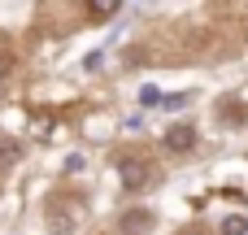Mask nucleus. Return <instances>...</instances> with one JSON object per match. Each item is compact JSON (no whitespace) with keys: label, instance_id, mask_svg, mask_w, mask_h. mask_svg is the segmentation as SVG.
<instances>
[{"label":"nucleus","instance_id":"nucleus-4","mask_svg":"<svg viewBox=\"0 0 248 235\" xmlns=\"http://www.w3.org/2000/svg\"><path fill=\"white\" fill-rule=\"evenodd\" d=\"M148 227H153V214H144V209H135V214L118 218V231H122V235H144Z\"/></svg>","mask_w":248,"mask_h":235},{"label":"nucleus","instance_id":"nucleus-2","mask_svg":"<svg viewBox=\"0 0 248 235\" xmlns=\"http://www.w3.org/2000/svg\"><path fill=\"white\" fill-rule=\"evenodd\" d=\"M74 222H78V205H74V201H57V205H48V231H52V235H70V231H74Z\"/></svg>","mask_w":248,"mask_h":235},{"label":"nucleus","instance_id":"nucleus-8","mask_svg":"<svg viewBox=\"0 0 248 235\" xmlns=\"http://www.w3.org/2000/svg\"><path fill=\"white\" fill-rule=\"evenodd\" d=\"M161 105H166V109H183V105H187V92H174V96H161Z\"/></svg>","mask_w":248,"mask_h":235},{"label":"nucleus","instance_id":"nucleus-9","mask_svg":"<svg viewBox=\"0 0 248 235\" xmlns=\"http://www.w3.org/2000/svg\"><path fill=\"white\" fill-rule=\"evenodd\" d=\"M192 235H205V231H192Z\"/></svg>","mask_w":248,"mask_h":235},{"label":"nucleus","instance_id":"nucleus-1","mask_svg":"<svg viewBox=\"0 0 248 235\" xmlns=\"http://www.w3.org/2000/svg\"><path fill=\"white\" fill-rule=\"evenodd\" d=\"M118 179H122L126 192H140V188L153 179V166H148L144 157H118Z\"/></svg>","mask_w":248,"mask_h":235},{"label":"nucleus","instance_id":"nucleus-3","mask_svg":"<svg viewBox=\"0 0 248 235\" xmlns=\"http://www.w3.org/2000/svg\"><path fill=\"white\" fill-rule=\"evenodd\" d=\"M166 148L170 153H192L196 148V131L192 126H170L166 131Z\"/></svg>","mask_w":248,"mask_h":235},{"label":"nucleus","instance_id":"nucleus-6","mask_svg":"<svg viewBox=\"0 0 248 235\" xmlns=\"http://www.w3.org/2000/svg\"><path fill=\"white\" fill-rule=\"evenodd\" d=\"M244 231H248L244 218H227V222H222V235H244Z\"/></svg>","mask_w":248,"mask_h":235},{"label":"nucleus","instance_id":"nucleus-5","mask_svg":"<svg viewBox=\"0 0 248 235\" xmlns=\"http://www.w3.org/2000/svg\"><path fill=\"white\" fill-rule=\"evenodd\" d=\"M118 9H122L118 0H92V4H87V17H113Z\"/></svg>","mask_w":248,"mask_h":235},{"label":"nucleus","instance_id":"nucleus-7","mask_svg":"<svg viewBox=\"0 0 248 235\" xmlns=\"http://www.w3.org/2000/svg\"><path fill=\"white\" fill-rule=\"evenodd\" d=\"M140 105H148V109L161 105V92H157V87H144V92H140Z\"/></svg>","mask_w":248,"mask_h":235}]
</instances>
